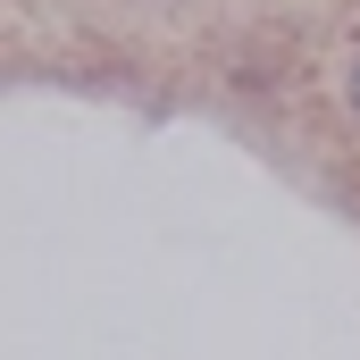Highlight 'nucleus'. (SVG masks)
<instances>
[{"label":"nucleus","mask_w":360,"mask_h":360,"mask_svg":"<svg viewBox=\"0 0 360 360\" xmlns=\"http://www.w3.org/2000/svg\"><path fill=\"white\" fill-rule=\"evenodd\" d=\"M352 109H360V59H352Z\"/></svg>","instance_id":"1"}]
</instances>
